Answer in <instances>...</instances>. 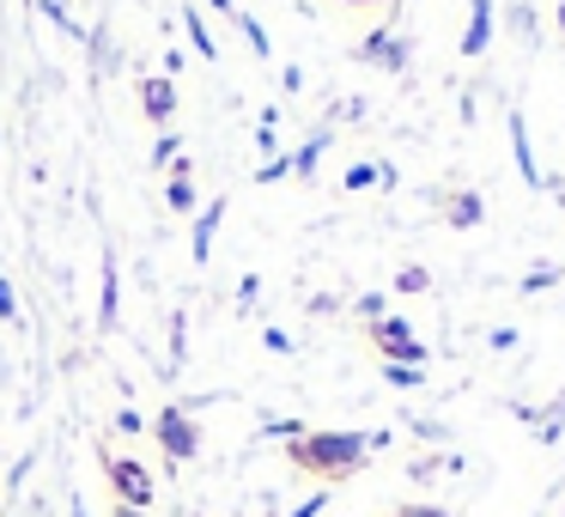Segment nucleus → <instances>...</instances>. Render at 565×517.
<instances>
[{
  "label": "nucleus",
  "instance_id": "6",
  "mask_svg": "<svg viewBox=\"0 0 565 517\" xmlns=\"http://www.w3.org/2000/svg\"><path fill=\"white\" fill-rule=\"evenodd\" d=\"M359 62H365V67H383V74H407V62H414V43L395 38V31H371V38L359 43Z\"/></svg>",
  "mask_w": 565,
  "mask_h": 517
},
{
  "label": "nucleus",
  "instance_id": "28",
  "mask_svg": "<svg viewBox=\"0 0 565 517\" xmlns=\"http://www.w3.org/2000/svg\"><path fill=\"white\" fill-rule=\"evenodd\" d=\"M390 517H450L444 505H426V499H414V505H395Z\"/></svg>",
  "mask_w": 565,
  "mask_h": 517
},
{
  "label": "nucleus",
  "instance_id": "21",
  "mask_svg": "<svg viewBox=\"0 0 565 517\" xmlns=\"http://www.w3.org/2000/svg\"><path fill=\"white\" fill-rule=\"evenodd\" d=\"M38 13H43V19H50V25H55V31H67V38H74V31H79V25H74V13H67L62 0H38Z\"/></svg>",
  "mask_w": 565,
  "mask_h": 517
},
{
  "label": "nucleus",
  "instance_id": "37",
  "mask_svg": "<svg viewBox=\"0 0 565 517\" xmlns=\"http://www.w3.org/2000/svg\"><path fill=\"white\" fill-rule=\"evenodd\" d=\"M110 517H147V511H128V505H116V511Z\"/></svg>",
  "mask_w": 565,
  "mask_h": 517
},
{
  "label": "nucleus",
  "instance_id": "32",
  "mask_svg": "<svg viewBox=\"0 0 565 517\" xmlns=\"http://www.w3.org/2000/svg\"><path fill=\"white\" fill-rule=\"evenodd\" d=\"M322 505H329V487H322V493H310V499L298 505V511H286V517H322Z\"/></svg>",
  "mask_w": 565,
  "mask_h": 517
},
{
  "label": "nucleus",
  "instance_id": "31",
  "mask_svg": "<svg viewBox=\"0 0 565 517\" xmlns=\"http://www.w3.org/2000/svg\"><path fill=\"white\" fill-rule=\"evenodd\" d=\"M262 347H268V354H292V335H286V329H268V335H262Z\"/></svg>",
  "mask_w": 565,
  "mask_h": 517
},
{
  "label": "nucleus",
  "instance_id": "27",
  "mask_svg": "<svg viewBox=\"0 0 565 517\" xmlns=\"http://www.w3.org/2000/svg\"><path fill=\"white\" fill-rule=\"evenodd\" d=\"M262 298V274H244V281H237V310H249Z\"/></svg>",
  "mask_w": 565,
  "mask_h": 517
},
{
  "label": "nucleus",
  "instance_id": "34",
  "mask_svg": "<svg viewBox=\"0 0 565 517\" xmlns=\"http://www.w3.org/2000/svg\"><path fill=\"white\" fill-rule=\"evenodd\" d=\"M116 426H122V432H128V439H135V432H147V420H140V414H135V408H122V414H116Z\"/></svg>",
  "mask_w": 565,
  "mask_h": 517
},
{
  "label": "nucleus",
  "instance_id": "16",
  "mask_svg": "<svg viewBox=\"0 0 565 517\" xmlns=\"http://www.w3.org/2000/svg\"><path fill=\"white\" fill-rule=\"evenodd\" d=\"M504 25H511L516 43H535L541 38V19H535V7H529V0H516L511 13H504Z\"/></svg>",
  "mask_w": 565,
  "mask_h": 517
},
{
  "label": "nucleus",
  "instance_id": "3",
  "mask_svg": "<svg viewBox=\"0 0 565 517\" xmlns=\"http://www.w3.org/2000/svg\"><path fill=\"white\" fill-rule=\"evenodd\" d=\"M152 439H159V451L171 456V463H195L201 456V426L183 402H164L159 414H152Z\"/></svg>",
  "mask_w": 565,
  "mask_h": 517
},
{
  "label": "nucleus",
  "instance_id": "20",
  "mask_svg": "<svg viewBox=\"0 0 565 517\" xmlns=\"http://www.w3.org/2000/svg\"><path fill=\"white\" fill-rule=\"evenodd\" d=\"M171 159H183V140H177L171 128H164V135L152 140V165H164V171H171Z\"/></svg>",
  "mask_w": 565,
  "mask_h": 517
},
{
  "label": "nucleus",
  "instance_id": "11",
  "mask_svg": "<svg viewBox=\"0 0 565 517\" xmlns=\"http://www.w3.org/2000/svg\"><path fill=\"white\" fill-rule=\"evenodd\" d=\"M504 128H511V159H516V177H523L529 189H547V183H541V171H535V152H529V123L511 110V116H504Z\"/></svg>",
  "mask_w": 565,
  "mask_h": 517
},
{
  "label": "nucleus",
  "instance_id": "9",
  "mask_svg": "<svg viewBox=\"0 0 565 517\" xmlns=\"http://www.w3.org/2000/svg\"><path fill=\"white\" fill-rule=\"evenodd\" d=\"M220 225H225V196H213L207 208L195 213V232H189V256H195V268H207V256H213V238H220Z\"/></svg>",
  "mask_w": 565,
  "mask_h": 517
},
{
  "label": "nucleus",
  "instance_id": "25",
  "mask_svg": "<svg viewBox=\"0 0 565 517\" xmlns=\"http://www.w3.org/2000/svg\"><path fill=\"white\" fill-rule=\"evenodd\" d=\"M280 177H292V159H286V152H280V159H268V165H262V171H256V183H280Z\"/></svg>",
  "mask_w": 565,
  "mask_h": 517
},
{
  "label": "nucleus",
  "instance_id": "36",
  "mask_svg": "<svg viewBox=\"0 0 565 517\" xmlns=\"http://www.w3.org/2000/svg\"><path fill=\"white\" fill-rule=\"evenodd\" d=\"M207 13H220V19H237V0H201Z\"/></svg>",
  "mask_w": 565,
  "mask_h": 517
},
{
  "label": "nucleus",
  "instance_id": "4",
  "mask_svg": "<svg viewBox=\"0 0 565 517\" xmlns=\"http://www.w3.org/2000/svg\"><path fill=\"white\" fill-rule=\"evenodd\" d=\"M365 335H371V347H377L390 366H426L431 359V347L414 341V323L407 317H377V323H365Z\"/></svg>",
  "mask_w": 565,
  "mask_h": 517
},
{
  "label": "nucleus",
  "instance_id": "13",
  "mask_svg": "<svg viewBox=\"0 0 565 517\" xmlns=\"http://www.w3.org/2000/svg\"><path fill=\"white\" fill-rule=\"evenodd\" d=\"M177 13H183V31H189V43H195V55H201V62H220V43H213V31H207V19H201V7H195V0H183Z\"/></svg>",
  "mask_w": 565,
  "mask_h": 517
},
{
  "label": "nucleus",
  "instance_id": "40",
  "mask_svg": "<svg viewBox=\"0 0 565 517\" xmlns=\"http://www.w3.org/2000/svg\"><path fill=\"white\" fill-rule=\"evenodd\" d=\"M195 517H201V511H195Z\"/></svg>",
  "mask_w": 565,
  "mask_h": 517
},
{
  "label": "nucleus",
  "instance_id": "24",
  "mask_svg": "<svg viewBox=\"0 0 565 517\" xmlns=\"http://www.w3.org/2000/svg\"><path fill=\"white\" fill-rule=\"evenodd\" d=\"M92 67H104V74H110V67H116V50H110V31H98V38H92Z\"/></svg>",
  "mask_w": 565,
  "mask_h": 517
},
{
  "label": "nucleus",
  "instance_id": "12",
  "mask_svg": "<svg viewBox=\"0 0 565 517\" xmlns=\"http://www.w3.org/2000/svg\"><path fill=\"white\" fill-rule=\"evenodd\" d=\"M164 201H171V213H195V159H171V189H164Z\"/></svg>",
  "mask_w": 565,
  "mask_h": 517
},
{
  "label": "nucleus",
  "instance_id": "8",
  "mask_svg": "<svg viewBox=\"0 0 565 517\" xmlns=\"http://www.w3.org/2000/svg\"><path fill=\"white\" fill-rule=\"evenodd\" d=\"M140 110H147L152 128H171L177 116V86L164 74H140Z\"/></svg>",
  "mask_w": 565,
  "mask_h": 517
},
{
  "label": "nucleus",
  "instance_id": "22",
  "mask_svg": "<svg viewBox=\"0 0 565 517\" xmlns=\"http://www.w3.org/2000/svg\"><path fill=\"white\" fill-rule=\"evenodd\" d=\"M353 310H359L365 323H377V317H390V298H383V293H359V298H353Z\"/></svg>",
  "mask_w": 565,
  "mask_h": 517
},
{
  "label": "nucleus",
  "instance_id": "38",
  "mask_svg": "<svg viewBox=\"0 0 565 517\" xmlns=\"http://www.w3.org/2000/svg\"><path fill=\"white\" fill-rule=\"evenodd\" d=\"M341 7H383V0H341Z\"/></svg>",
  "mask_w": 565,
  "mask_h": 517
},
{
  "label": "nucleus",
  "instance_id": "5",
  "mask_svg": "<svg viewBox=\"0 0 565 517\" xmlns=\"http://www.w3.org/2000/svg\"><path fill=\"white\" fill-rule=\"evenodd\" d=\"M431 208H438L444 225H456V232H475L480 220H487V196H475V189H431Z\"/></svg>",
  "mask_w": 565,
  "mask_h": 517
},
{
  "label": "nucleus",
  "instance_id": "2",
  "mask_svg": "<svg viewBox=\"0 0 565 517\" xmlns=\"http://www.w3.org/2000/svg\"><path fill=\"white\" fill-rule=\"evenodd\" d=\"M104 481H110L116 505H128V511H152V493H159V481H152V468L140 463V456L104 451Z\"/></svg>",
  "mask_w": 565,
  "mask_h": 517
},
{
  "label": "nucleus",
  "instance_id": "33",
  "mask_svg": "<svg viewBox=\"0 0 565 517\" xmlns=\"http://www.w3.org/2000/svg\"><path fill=\"white\" fill-rule=\"evenodd\" d=\"M280 92H292V98H298V92H305V67H280Z\"/></svg>",
  "mask_w": 565,
  "mask_h": 517
},
{
  "label": "nucleus",
  "instance_id": "23",
  "mask_svg": "<svg viewBox=\"0 0 565 517\" xmlns=\"http://www.w3.org/2000/svg\"><path fill=\"white\" fill-rule=\"evenodd\" d=\"M0 323H25V310H19V293H13V281L0 274Z\"/></svg>",
  "mask_w": 565,
  "mask_h": 517
},
{
  "label": "nucleus",
  "instance_id": "26",
  "mask_svg": "<svg viewBox=\"0 0 565 517\" xmlns=\"http://www.w3.org/2000/svg\"><path fill=\"white\" fill-rule=\"evenodd\" d=\"M341 183H347V189H371V183H377V165H371V159H365V165H353V171H347Z\"/></svg>",
  "mask_w": 565,
  "mask_h": 517
},
{
  "label": "nucleus",
  "instance_id": "29",
  "mask_svg": "<svg viewBox=\"0 0 565 517\" xmlns=\"http://www.w3.org/2000/svg\"><path fill=\"white\" fill-rule=\"evenodd\" d=\"M516 341H523V335H516L511 323H504V329H492V335H487V347H492V354H511Z\"/></svg>",
  "mask_w": 565,
  "mask_h": 517
},
{
  "label": "nucleus",
  "instance_id": "19",
  "mask_svg": "<svg viewBox=\"0 0 565 517\" xmlns=\"http://www.w3.org/2000/svg\"><path fill=\"white\" fill-rule=\"evenodd\" d=\"M390 293H431V268H419V262H414V268H402Z\"/></svg>",
  "mask_w": 565,
  "mask_h": 517
},
{
  "label": "nucleus",
  "instance_id": "17",
  "mask_svg": "<svg viewBox=\"0 0 565 517\" xmlns=\"http://www.w3.org/2000/svg\"><path fill=\"white\" fill-rule=\"evenodd\" d=\"M559 281H565V268H559V262H535V268H529L523 281H516V293H529V298H535V293H547V286H559Z\"/></svg>",
  "mask_w": 565,
  "mask_h": 517
},
{
  "label": "nucleus",
  "instance_id": "14",
  "mask_svg": "<svg viewBox=\"0 0 565 517\" xmlns=\"http://www.w3.org/2000/svg\"><path fill=\"white\" fill-rule=\"evenodd\" d=\"M329 135H334V128L322 123L317 135H310L305 147H298V152H286V159H292V177H317V165H322V147H329Z\"/></svg>",
  "mask_w": 565,
  "mask_h": 517
},
{
  "label": "nucleus",
  "instance_id": "18",
  "mask_svg": "<svg viewBox=\"0 0 565 517\" xmlns=\"http://www.w3.org/2000/svg\"><path fill=\"white\" fill-rule=\"evenodd\" d=\"M383 383H390V390H419V383H426V366H390V359H383Z\"/></svg>",
  "mask_w": 565,
  "mask_h": 517
},
{
  "label": "nucleus",
  "instance_id": "39",
  "mask_svg": "<svg viewBox=\"0 0 565 517\" xmlns=\"http://www.w3.org/2000/svg\"><path fill=\"white\" fill-rule=\"evenodd\" d=\"M559 31H565V0H559Z\"/></svg>",
  "mask_w": 565,
  "mask_h": 517
},
{
  "label": "nucleus",
  "instance_id": "35",
  "mask_svg": "<svg viewBox=\"0 0 565 517\" xmlns=\"http://www.w3.org/2000/svg\"><path fill=\"white\" fill-rule=\"evenodd\" d=\"M256 152H268V159H280V140H274V128H256Z\"/></svg>",
  "mask_w": 565,
  "mask_h": 517
},
{
  "label": "nucleus",
  "instance_id": "15",
  "mask_svg": "<svg viewBox=\"0 0 565 517\" xmlns=\"http://www.w3.org/2000/svg\"><path fill=\"white\" fill-rule=\"evenodd\" d=\"M237 31H244V43H249V55H256V62H274V43H268V25H262L256 13H244V7H237V19H232Z\"/></svg>",
  "mask_w": 565,
  "mask_h": 517
},
{
  "label": "nucleus",
  "instance_id": "10",
  "mask_svg": "<svg viewBox=\"0 0 565 517\" xmlns=\"http://www.w3.org/2000/svg\"><path fill=\"white\" fill-rule=\"evenodd\" d=\"M122 317V268H116V250H104V286H98V323L116 329Z\"/></svg>",
  "mask_w": 565,
  "mask_h": 517
},
{
  "label": "nucleus",
  "instance_id": "30",
  "mask_svg": "<svg viewBox=\"0 0 565 517\" xmlns=\"http://www.w3.org/2000/svg\"><path fill=\"white\" fill-rule=\"evenodd\" d=\"M171 366H183V310H171Z\"/></svg>",
  "mask_w": 565,
  "mask_h": 517
},
{
  "label": "nucleus",
  "instance_id": "1",
  "mask_svg": "<svg viewBox=\"0 0 565 517\" xmlns=\"http://www.w3.org/2000/svg\"><path fill=\"white\" fill-rule=\"evenodd\" d=\"M286 463H292L298 475L322 481V487H341V481H353L359 468L371 463V444H365V432L305 426L298 439H286Z\"/></svg>",
  "mask_w": 565,
  "mask_h": 517
},
{
  "label": "nucleus",
  "instance_id": "7",
  "mask_svg": "<svg viewBox=\"0 0 565 517\" xmlns=\"http://www.w3.org/2000/svg\"><path fill=\"white\" fill-rule=\"evenodd\" d=\"M492 31H499V13H492V0H468V25H462V62H480L492 43Z\"/></svg>",
  "mask_w": 565,
  "mask_h": 517
}]
</instances>
